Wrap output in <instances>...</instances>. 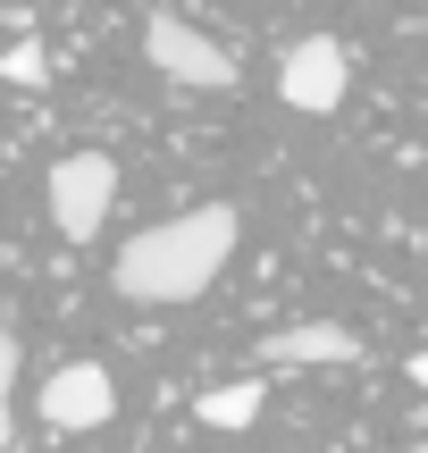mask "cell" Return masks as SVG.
Here are the masks:
<instances>
[{
  "label": "cell",
  "mask_w": 428,
  "mask_h": 453,
  "mask_svg": "<svg viewBox=\"0 0 428 453\" xmlns=\"http://www.w3.org/2000/svg\"><path fill=\"white\" fill-rule=\"evenodd\" d=\"M235 243H244L235 202H202V211H177V219L143 226V235L110 260V286L126 294V303H202V294L218 286V269L235 260Z\"/></svg>",
  "instance_id": "cell-1"
},
{
  "label": "cell",
  "mask_w": 428,
  "mask_h": 453,
  "mask_svg": "<svg viewBox=\"0 0 428 453\" xmlns=\"http://www.w3.org/2000/svg\"><path fill=\"white\" fill-rule=\"evenodd\" d=\"M118 202V160L110 151H67L59 168H50V226H59L67 243H93L101 219H110Z\"/></svg>",
  "instance_id": "cell-2"
},
{
  "label": "cell",
  "mask_w": 428,
  "mask_h": 453,
  "mask_svg": "<svg viewBox=\"0 0 428 453\" xmlns=\"http://www.w3.org/2000/svg\"><path fill=\"white\" fill-rule=\"evenodd\" d=\"M143 59L160 67L168 84H194V93H218V84H235V50H218L210 34L194 26V17H151L143 26Z\"/></svg>",
  "instance_id": "cell-3"
},
{
  "label": "cell",
  "mask_w": 428,
  "mask_h": 453,
  "mask_svg": "<svg viewBox=\"0 0 428 453\" xmlns=\"http://www.w3.org/2000/svg\"><path fill=\"white\" fill-rule=\"evenodd\" d=\"M345 84H353V59H345V42H328V34H302V42L278 59V93L294 101L302 118L345 110Z\"/></svg>",
  "instance_id": "cell-4"
},
{
  "label": "cell",
  "mask_w": 428,
  "mask_h": 453,
  "mask_svg": "<svg viewBox=\"0 0 428 453\" xmlns=\"http://www.w3.org/2000/svg\"><path fill=\"white\" fill-rule=\"evenodd\" d=\"M34 403H42V420L59 428V437H84V428H101V420L118 411V378L101 370V361H67V370L42 378Z\"/></svg>",
  "instance_id": "cell-5"
},
{
  "label": "cell",
  "mask_w": 428,
  "mask_h": 453,
  "mask_svg": "<svg viewBox=\"0 0 428 453\" xmlns=\"http://www.w3.org/2000/svg\"><path fill=\"white\" fill-rule=\"evenodd\" d=\"M370 344L353 336V327H336V319H294V327H269L261 336V361L269 370H345V361H362Z\"/></svg>",
  "instance_id": "cell-6"
},
{
  "label": "cell",
  "mask_w": 428,
  "mask_h": 453,
  "mask_svg": "<svg viewBox=\"0 0 428 453\" xmlns=\"http://www.w3.org/2000/svg\"><path fill=\"white\" fill-rule=\"evenodd\" d=\"M261 403H269L261 378H235V387H202L194 395V420L202 428H252V420H261Z\"/></svg>",
  "instance_id": "cell-7"
},
{
  "label": "cell",
  "mask_w": 428,
  "mask_h": 453,
  "mask_svg": "<svg viewBox=\"0 0 428 453\" xmlns=\"http://www.w3.org/2000/svg\"><path fill=\"white\" fill-rule=\"evenodd\" d=\"M17 344H9V327H0V453H9V437H17Z\"/></svg>",
  "instance_id": "cell-8"
},
{
  "label": "cell",
  "mask_w": 428,
  "mask_h": 453,
  "mask_svg": "<svg viewBox=\"0 0 428 453\" xmlns=\"http://www.w3.org/2000/svg\"><path fill=\"white\" fill-rule=\"evenodd\" d=\"M0 76H9V84H42V76H50L42 42H17V50H0Z\"/></svg>",
  "instance_id": "cell-9"
},
{
  "label": "cell",
  "mask_w": 428,
  "mask_h": 453,
  "mask_svg": "<svg viewBox=\"0 0 428 453\" xmlns=\"http://www.w3.org/2000/svg\"><path fill=\"white\" fill-rule=\"evenodd\" d=\"M412 387H428V353H412Z\"/></svg>",
  "instance_id": "cell-10"
},
{
  "label": "cell",
  "mask_w": 428,
  "mask_h": 453,
  "mask_svg": "<svg viewBox=\"0 0 428 453\" xmlns=\"http://www.w3.org/2000/svg\"><path fill=\"white\" fill-rule=\"evenodd\" d=\"M412 453H428V445H412Z\"/></svg>",
  "instance_id": "cell-11"
}]
</instances>
